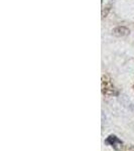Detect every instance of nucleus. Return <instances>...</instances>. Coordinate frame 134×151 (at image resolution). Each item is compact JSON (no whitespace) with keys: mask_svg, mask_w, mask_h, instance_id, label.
Wrapping results in <instances>:
<instances>
[{"mask_svg":"<svg viewBox=\"0 0 134 151\" xmlns=\"http://www.w3.org/2000/svg\"><path fill=\"white\" fill-rule=\"evenodd\" d=\"M101 91L102 94L105 96L111 97V96H117L118 90L116 89V87L114 86L113 81L109 76L104 75L102 76V82H101Z\"/></svg>","mask_w":134,"mask_h":151,"instance_id":"f257e3e1","label":"nucleus"},{"mask_svg":"<svg viewBox=\"0 0 134 151\" xmlns=\"http://www.w3.org/2000/svg\"><path fill=\"white\" fill-rule=\"evenodd\" d=\"M104 143L108 146H111V147L116 151H121L124 147L123 141L119 139V138L117 137L116 135H114V134L109 135L105 139V141H104Z\"/></svg>","mask_w":134,"mask_h":151,"instance_id":"f03ea898","label":"nucleus"},{"mask_svg":"<svg viewBox=\"0 0 134 151\" xmlns=\"http://www.w3.org/2000/svg\"><path fill=\"white\" fill-rule=\"evenodd\" d=\"M112 33H113L114 35L116 36H126L128 35L129 33H130V30H129V28H127L126 26H117L112 30Z\"/></svg>","mask_w":134,"mask_h":151,"instance_id":"7ed1b4c3","label":"nucleus"},{"mask_svg":"<svg viewBox=\"0 0 134 151\" xmlns=\"http://www.w3.org/2000/svg\"><path fill=\"white\" fill-rule=\"evenodd\" d=\"M112 3L113 2H109L107 5L104 7L103 8V10H102V18H104V17H106L107 15H108V13H109V11L111 10V7H112Z\"/></svg>","mask_w":134,"mask_h":151,"instance_id":"20e7f679","label":"nucleus"},{"mask_svg":"<svg viewBox=\"0 0 134 151\" xmlns=\"http://www.w3.org/2000/svg\"><path fill=\"white\" fill-rule=\"evenodd\" d=\"M125 151H134V146L131 145V146H128L127 148H126Z\"/></svg>","mask_w":134,"mask_h":151,"instance_id":"39448f33","label":"nucleus"},{"mask_svg":"<svg viewBox=\"0 0 134 151\" xmlns=\"http://www.w3.org/2000/svg\"><path fill=\"white\" fill-rule=\"evenodd\" d=\"M133 89H134V85H133Z\"/></svg>","mask_w":134,"mask_h":151,"instance_id":"423d86ee","label":"nucleus"}]
</instances>
